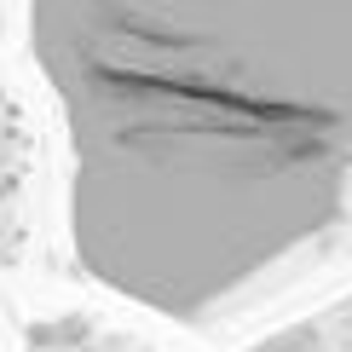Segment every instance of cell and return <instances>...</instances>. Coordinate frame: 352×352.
Wrapping results in <instances>:
<instances>
[{"mask_svg":"<svg viewBox=\"0 0 352 352\" xmlns=\"http://www.w3.org/2000/svg\"><path fill=\"white\" fill-rule=\"evenodd\" d=\"M23 23L104 295L208 329L352 231V0H29Z\"/></svg>","mask_w":352,"mask_h":352,"instance_id":"6da1fadb","label":"cell"}]
</instances>
